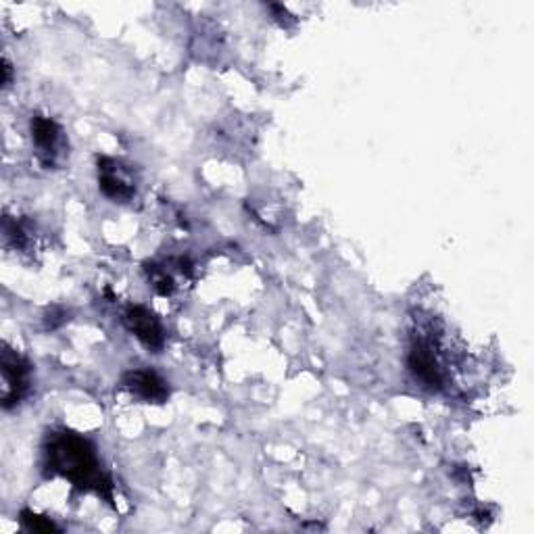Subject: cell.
Masks as SVG:
<instances>
[{
  "instance_id": "10",
  "label": "cell",
  "mask_w": 534,
  "mask_h": 534,
  "mask_svg": "<svg viewBox=\"0 0 534 534\" xmlns=\"http://www.w3.org/2000/svg\"><path fill=\"white\" fill-rule=\"evenodd\" d=\"M69 322V313L63 307H51L44 315V328L46 330H59Z\"/></svg>"
},
{
  "instance_id": "11",
  "label": "cell",
  "mask_w": 534,
  "mask_h": 534,
  "mask_svg": "<svg viewBox=\"0 0 534 534\" xmlns=\"http://www.w3.org/2000/svg\"><path fill=\"white\" fill-rule=\"evenodd\" d=\"M267 9H270V11L274 13L276 21L280 23V26H282V28H290V26H293V23H295V17L288 13V9H286L284 5H278V3H270V5H267Z\"/></svg>"
},
{
  "instance_id": "12",
  "label": "cell",
  "mask_w": 534,
  "mask_h": 534,
  "mask_svg": "<svg viewBox=\"0 0 534 534\" xmlns=\"http://www.w3.org/2000/svg\"><path fill=\"white\" fill-rule=\"evenodd\" d=\"M11 76H13V69H11L9 61L5 59V61H3V86H5V88L11 86Z\"/></svg>"
},
{
  "instance_id": "8",
  "label": "cell",
  "mask_w": 534,
  "mask_h": 534,
  "mask_svg": "<svg viewBox=\"0 0 534 534\" xmlns=\"http://www.w3.org/2000/svg\"><path fill=\"white\" fill-rule=\"evenodd\" d=\"M144 272H147V278L153 286V290L161 297L174 295L176 290V280L172 272H167V265H157V263H147L144 265Z\"/></svg>"
},
{
  "instance_id": "6",
  "label": "cell",
  "mask_w": 534,
  "mask_h": 534,
  "mask_svg": "<svg viewBox=\"0 0 534 534\" xmlns=\"http://www.w3.org/2000/svg\"><path fill=\"white\" fill-rule=\"evenodd\" d=\"M124 326L128 328L130 334L138 338L144 347L155 353L165 345V330L157 315L147 307H142V305L128 307L124 313Z\"/></svg>"
},
{
  "instance_id": "7",
  "label": "cell",
  "mask_w": 534,
  "mask_h": 534,
  "mask_svg": "<svg viewBox=\"0 0 534 534\" xmlns=\"http://www.w3.org/2000/svg\"><path fill=\"white\" fill-rule=\"evenodd\" d=\"M121 386L144 403H165L169 397L167 382L153 370H130L121 378Z\"/></svg>"
},
{
  "instance_id": "9",
  "label": "cell",
  "mask_w": 534,
  "mask_h": 534,
  "mask_svg": "<svg viewBox=\"0 0 534 534\" xmlns=\"http://www.w3.org/2000/svg\"><path fill=\"white\" fill-rule=\"evenodd\" d=\"M19 516H21V524L26 526L28 530H36V532H59L61 530L51 518L38 516V514L30 512V509H23Z\"/></svg>"
},
{
  "instance_id": "4",
  "label": "cell",
  "mask_w": 534,
  "mask_h": 534,
  "mask_svg": "<svg viewBox=\"0 0 534 534\" xmlns=\"http://www.w3.org/2000/svg\"><path fill=\"white\" fill-rule=\"evenodd\" d=\"M30 128H32V140L38 153V161L46 169L57 167L63 157V149H65L61 126L51 117L34 115Z\"/></svg>"
},
{
  "instance_id": "2",
  "label": "cell",
  "mask_w": 534,
  "mask_h": 534,
  "mask_svg": "<svg viewBox=\"0 0 534 534\" xmlns=\"http://www.w3.org/2000/svg\"><path fill=\"white\" fill-rule=\"evenodd\" d=\"M407 366L414 378L428 388V391H441L445 386V370L441 363L439 347H436L432 336L416 334L411 341V349L407 355Z\"/></svg>"
},
{
  "instance_id": "3",
  "label": "cell",
  "mask_w": 534,
  "mask_h": 534,
  "mask_svg": "<svg viewBox=\"0 0 534 534\" xmlns=\"http://www.w3.org/2000/svg\"><path fill=\"white\" fill-rule=\"evenodd\" d=\"M0 370H3V380H5L3 407L9 411L30 395L32 366L26 357H21L19 353L5 347L3 359H0Z\"/></svg>"
},
{
  "instance_id": "5",
  "label": "cell",
  "mask_w": 534,
  "mask_h": 534,
  "mask_svg": "<svg viewBox=\"0 0 534 534\" xmlns=\"http://www.w3.org/2000/svg\"><path fill=\"white\" fill-rule=\"evenodd\" d=\"M99 188L115 203H126L136 197L134 174L124 163L109 157H99Z\"/></svg>"
},
{
  "instance_id": "1",
  "label": "cell",
  "mask_w": 534,
  "mask_h": 534,
  "mask_svg": "<svg viewBox=\"0 0 534 534\" xmlns=\"http://www.w3.org/2000/svg\"><path fill=\"white\" fill-rule=\"evenodd\" d=\"M44 472L67 478L80 491L113 499L111 478L103 472L94 445L76 432H55L44 445Z\"/></svg>"
}]
</instances>
